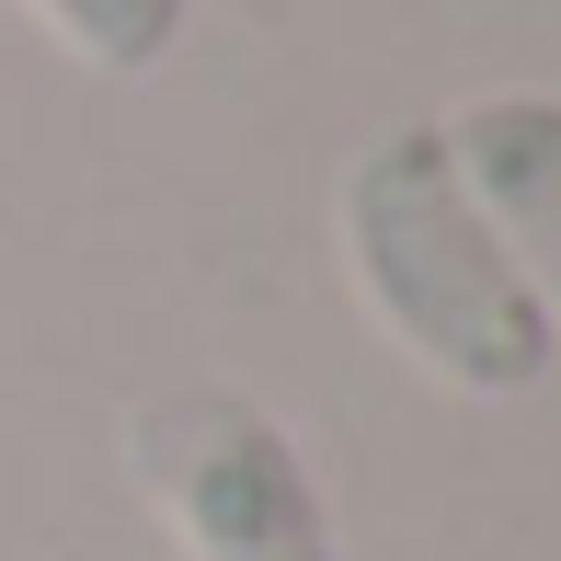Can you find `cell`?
<instances>
[{
    "mask_svg": "<svg viewBox=\"0 0 561 561\" xmlns=\"http://www.w3.org/2000/svg\"><path fill=\"white\" fill-rule=\"evenodd\" d=\"M23 12H35L69 58L115 69V81H126V69H161L172 35H184V0H23Z\"/></svg>",
    "mask_w": 561,
    "mask_h": 561,
    "instance_id": "obj_4",
    "label": "cell"
},
{
    "mask_svg": "<svg viewBox=\"0 0 561 561\" xmlns=\"http://www.w3.org/2000/svg\"><path fill=\"white\" fill-rule=\"evenodd\" d=\"M447 161L470 184V207L493 218L504 264L527 275V298L561 333V92H481V104H458Z\"/></svg>",
    "mask_w": 561,
    "mask_h": 561,
    "instance_id": "obj_3",
    "label": "cell"
},
{
    "mask_svg": "<svg viewBox=\"0 0 561 561\" xmlns=\"http://www.w3.org/2000/svg\"><path fill=\"white\" fill-rule=\"evenodd\" d=\"M344 264H355V298H367L378 333L470 401H527L561 367L550 310L527 298V275L504 264L493 218L470 207V184L447 161V126H390L378 149H355Z\"/></svg>",
    "mask_w": 561,
    "mask_h": 561,
    "instance_id": "obj_1",
    "label": "cell"
},
{
    "mask_svg": "<svg viewBox=\"0 0 561 561\" xmlns=\"http://www.w3.org/2000/svg\"><path fill=\"white\" fill-rule=\"evenodd\" d=\"M138 470L184 561H333V516L298 436L241 390H172L138 413Z\"/></svg>",
    "mask_w": 561,
    "mask_h": 561,
    "instance_id": "obj_2",
    "label": "cell"
}]
</instances>
